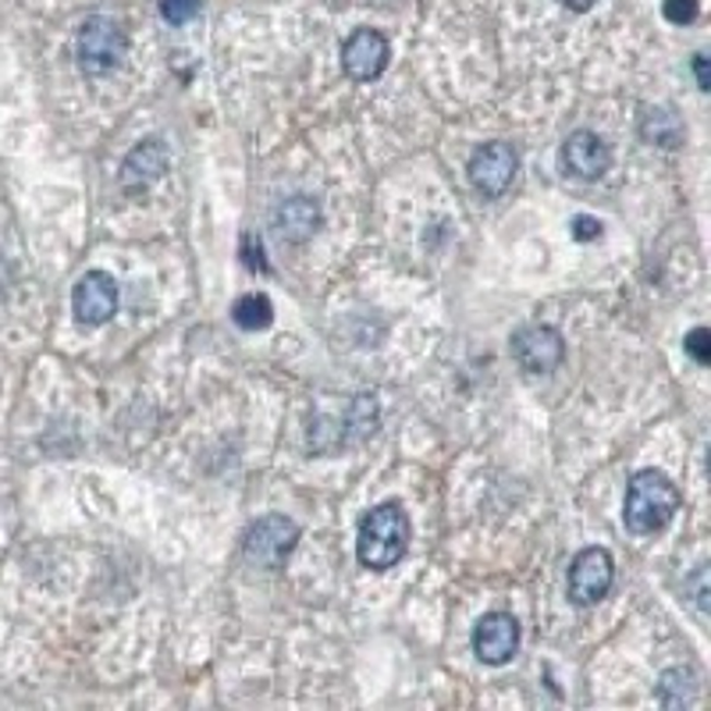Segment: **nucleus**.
Listing matches in <instances>:
<instances>
[{"mask_svg":"<svg viewBox=\"0 0 711 711\" xmlns=\"http://www.w3.org/2000/svg\"><path fill=\"white\" fill-rule=\"evenodd\" d=\"M409 541H413V523L406 516V508L399 502H381L364 516V523H359L356 559L364 569L384 573L406 559Z\"/></svg>","mask_w":711,"mask_h":711,"instance_id":"obj_1","label":"nucleus"},{"mask_svg":"<svg viewBox=\"0 0 711 711\" xmlns=\"http://www.w3.org/2000/svg\"><path fill=\"white\" fill-rule=\"evenodd\" d=\"M679 488L662 469H640L629 477L623 499V523L629 534H659L679 513Z\"/></svg>","mask_w":711,"mask_h":711,"instance_id":"obj_2","label":"nucleus"},{"mask_svg":"<svg viewBox=\"0 0 711 711\" xmlns=\"http://www.w3.org/2000/svg\"><path fill=\"white\" fill-rule=\"evenodd\" d=\"M125 53H128V33L118 19L93 15L83 22V29H78V39H75V58H78V69L86 75L114 72L118 64L125 61Z\"/></svg>","mask_w":711,"mask_h":711,"instance_id":"obj_3","label":"nucleus"},{"mask_svg":"<svg viewBox=\"0 0 711 711\" xmlns=\"http://www.w3.org/2000/svg\"><path fill=\"white\" fill-rule=\"evenodd\" d=\"M299 544V523L271 513V516H260L257 523H249L246 534H243V555L249 566L257 569H281L285 559L295 552Z\"/></svg>","mask_w":711,"mask_h":711,"instance_id":"obj_4","label":"nucleus"},{"mask_svg":"<svg viewBox=\"0 0 711 711\" xmlns=\"http://www.w3.org/2000/svg\"><path fill=\"white\" fill-rule=\"evenodd\" d=\"M516 171H519V154L513 143H485L477 146L474 157H469L466 174H469V185L485 196V199H499L502 193H508V185L516 182Z\"/></svg>","mask_w":711,"mask_h":711,"instance_id":"obj_5","label":"nucleus"},{"mask_svg":"<svg viewBox=\"0 0 711 711\" xmlns=\"http://www.w3.org/2000/svg\"><path fill=\"white\" fill-rule=\"evenodd\" d=\"M615 584V562L605 548H584L573 559L569 576H566V594L576 609H590L598 601L609 598V590Z\"/></svg>","mask_w":711,"mask_h":711,"instance_id":"obj_6","label":"nucleus"},{"mask_svg":"<svg viewBox=\"0 0 711 711\" xmlns=\"http://www.w3.org/2000/svg\"><path fill=\"white\" fill-rule=\"evenodd\" d=\"M508 353L527 373H552L566 359V342L552 324H527L513 334Z\"/></svg>","mask_w":711,"mask_h":711,"instance_id":"obj_7","label":"nucleus"},{"mask_svg":"<svg viewBox=\"0 0 711 711\" xmlns=\"http://www.w3.org/2000/svg\"><path fill=\"white\" fill-rule=\"evenodd\" d=\"M72 314L83 328H103L118 314V281L107 271H86L72 289Z\"/></svg>","mask_w":711,"mask_h":711,"instance_id":"obj_8","label":"nucleus"},{"mask_svg":"<svg viewBox=\"0 0 711 711\" xmlns=\"http://www.w3.org/2000/svg\"><path fill=\"white\" fill-rule=\"evenodd\" d=\"M388 58H392V47H388L384 33L378 29H356L342 44V72L353 83H373V78H381L388 69Z\"/></svg>","mask_w":711,"mask_h":711,"instance_id":"obj_9","label":"nucleus"},{"mask_svg":"<svg viewBox=\"0 0 711 711\" xmlns=\"http://www.w3.org/2000/svg\"><path fill=\"white\" fill-rule=\"evenodd\" d=\"M519 651V623L508 612H488L474 626V654L485 665H505Z\"/></svg>","mask_w":711,"mask_h":711,"instance_id":"obj_10","label":"nucleus"},{"mask_svg":"<svg viewBox=\"0 0 711 711\" xmlns=\"http://www.w3.org/2000/svg\"><path fill=\"white\" fill-rule=\"evenodd\" d=\"M171 164V154L164 139H143L139 146H132V154L122 160V174H118V182H122V189L128 196H143L150 189L154 182L164 179V171Z\"/></svg>","mask_w":711,"mask_h":711,"instance_id":"obj_11","label":"nucleus"},{"mask_svg":"<svg viewBox=\"0 0 711 711\" xmlns=\"http://www.w3.org/2000/svg\"><path fill=\"white\" fill-rule=\"evenodd\" d=\"M562 168H566V174H573V179H580V182H598L601 174H605L612 168V150H609V143L598 136V132H573V136L562 143Z\"/></svg>","mask_w":711,"mask_h":711,"instance_id":"obj_12","label":"nucleus"},{"mask_svg":"<svg viewBox=\"0 0 711 711\" xmlns=\"http://www.w3.org/2000/svg\"><path fill=\"white\" fill-rule=\"evenodd\" d=\"M320 224H324V213H320V204L310 196H289L274 210V232L281 235V243H310L320 232Z\"/></svg>","mask_w":711,"mask_h":711,"instance_id":"obj_13","label":"nucleus"},{"mask_svg":"<svg viewBox=\"0 0 711 711\" xmlns=\"http://www.w3.org/2000/svg\"><path fill=\"white\" fill-rule=\"evenodd\" d=\"M637 128H640L643 143L662 146V150H676V146H683V139H687V128H683L673 107H643Z\"/></svg>","mask_w":711,"mask_h":711,"instance_id":"obj_14","label":"nucleus"},{"mask_svg":"<svg viewBox=\"0 0 711 711\" xmlns=\"http://www.w3.org/2000/svg\"><path fill=\"white\" fill-rule=\"evenodd\" d=\"M232 320L243 331H267L274 320V303L267 299L263 292H246L238 295L235 306H232Z\"/></svg>","mask_w":711,"mask_h":711,"instance_id":"obj_15","label":"nucleus"},{"mask_svg":"<svg viewBox=\"0 0 711 711\" xmlns=\"http://www.w3.org/2000/svg\"><path fill=\"white\" fill-rule=\"evenodd\" d=\"M694 694H697V673H694V669H669V673H662L659 701H662L665 708L690 704Z\"/></svg>","mask_w":711,"mask_h":711,"instance_id":"obj_16","label":"nucleus"},{"mask_svg":"<svg viewBox=\"0 0 711 711\" xmlns=\"http://www.w3.org/2000/svg\"><path fill=\"white\" fill-rule=\"evenodd\" d=\"M238 257L249 267V271L257 274H271V263H267V253H263V243L257 232H243V243H238Z\"/></svg>","mask_w":711,"mask_h":711,"instance_id":"obj_17","label":"nucleus"},{"mask_svg":"<svg viewBox=\"0 0 711 711\" xmlns=\"http://www.w3.org/2000/svg\"><path fill=\"white\" fill-rule=\"evenodd\" d=\"M199 15V0H160V19L168 25H189Z\"/></svg>","mask_w":711,"mask_h":711,"instance_id":"obj_18","label":"nucleus"},{"mask_svg":"<svg viewBox=\"0 0 711 711\" xmlns=\"http://www.w3.org/2000/svg\"><path fill=\"white\" fill-rule=\"evenodd\" d=\"M662 15L673 25H694L701 15V4L697 0H662Z\"/></svg>","mask_w":711,"mask_h":711,"instance_id":"obj_19","label":"nucleus"},{"mask_svg":"<svg viewBox=\"0 0 711 711\" xmlns=\"http://www.w3.org/2000/svg\"><path fill=\"white\" fill-rule=\"evenodd\" d=\"M683 348L690 353L694 364L708 367V364H711V331H708V328H694L687 339H683Z\"/></svg>","mask_w":711,"mask_h":711,"instance_id":"obj_20","label":"nucleus"},{"mask_svg":"<svg viewBox=\"0 0 711 711\" xmlns=\"http://www.w3.org/2000/svg\"><path fill=\"white\" fill-rule=\"evenodd\" d=\"M601 235V221L590 218V213H576L573 218V238H580V243H594Z\"/></svg>","mask_w":711,"mask_h":711,"instance_id":"obj_21","label":"nucleus"},{"mask_svg":"<svg viewBox=\"0 0 711 711\" xmlns=\"http://www.w3.org/2000/svg\"><path fill=\"white\" fill-rule=\"evenodd\" d=\"M694 75H697V89H711V69H708V58L704 53H694Z\"/></svg>","mask_w":711,"mask_h":711,"instance_id":"obj_22","label":"nucleus"},{"mask_svg":"<svg viewBox=\"0 0 711 711\" xmlns=\"http://www.w3.org/2000/svg\"><path fill=\"white\" fill-rule=\"evenodd\" d=\"M704 576H708V566H697L694 573V590H697V609L708 612V587H704Z\"/></svg>","mask_w":711,"mask_h":711,"instance_id":"obj_23","label":"nucleus"},{"mask_svg":"<svg viewBox=\"0 0 711 711\" xmlns=\"http://www.w3.org/2000/svg\"><path fill=\"white\" fill-rule=\"evenodd\" d=\"M562 8H569V11H576V15H584V11H590L598 4V0H559Z\"/></svg>","mask_w":711,"mask_h":711,"instance_id":"obj_24","label":"nucleus"}]
</instances>
